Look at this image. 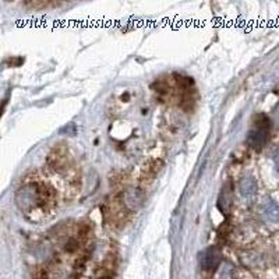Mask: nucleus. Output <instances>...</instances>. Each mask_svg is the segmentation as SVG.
Returning <instances> with one entry per match:
<instances>
[{
	"label": "nucleus",
	"instance_id": "obj_7",
	"mask_svg": "<svg viewBox=\"0 0 279 279\" xmlns=\"http://www.w3.org/2000/svg\"><path fill=\"white\" fill-rule=\"evenodd\" d=\"M216 263H218V257H216V254H215L212 250H210V251L207 253V256L204 257V265L207 268H211L213 267Z\"/></svg>",
	"mask_w": 279,
	"mask_h": 279
},
{
	"label": "nucleus",
	"instance_id": "obj_9",
	"mask_svg": "<svg viewBox=\"0 0 279 279\" xmlns=\"http://www.w3.org/2000/svg\"><path fill=\"white\" fill-rule=\"evenodd\" d=\"M35 279H49L48 272L45 271L44 268H38V269H36V274H35Z\"/></svg>",
	"mask_w": 279,
	"mask_h": 279
},
{
	"label": "nucleus",
	"instance_id": "obj_8",
	"mask_svg": "<svg viewBox=\"0 0 279 279\" xmlns=\"http://www.w3.org/2000/svg\"><path fill=\"white\" fill-rule=\"evenodd\" d=\"M27 6H30L31 9H46L49 6H59L57 3H48V1H42V3H38V1H30V3H25Z\"/></svg>",
	"mask_w": 279,
	"mask_h": 279
},
{
	"label": "nucleus",
	"instance_id": "obj_3",
	"mask_svg": "<svg viewBox=\"0 0 279 279\" xmlns=\"http://www.w3.org/2000/svg\"><path fill=\"white\" fill-rule=\"evenodd\" d=\"M68 162V149L63 144H57L48 155V165L56 172L66 169Z\"/></svg>",
	"mask_w": 279,
	"mask_h": 279
},
{
	"label": "nucleus",
	"instance_id": "obj_11",
	"mask_svg": "<svg viewBox=\"0 0 279 279\" xmlns=\"http://www.w3.org/2000/svg\"><path fill=\"white\" fill-rule=\"evenodd\" d=\"M277 117H278V122H279V111H278V113H277Z\"/></svg>",
	"mask_w": 279,
	"mask_h": 279
},
{
	"label": "nucleus",
	"instance_id": "obj_10",
	"mask_svg": "<svg viewBox=\"0 0 279 279\" xmlns=\"http://www.w3.org/2000/svg\"><path fill=\"white\" fill-rule=\"evenodd\" d=\"M274 164H275V169L279 173V148L274 152Z\"/></svg>",
	"mask_w": 279,
	"mask_h": 279
},
{
	"label": "nucleus",
	"instance_id": "obj_1",
	"mask_svg": "<svg viewBox=\"0 0 279 279\" xmlns=\"http://www.w3.org/2000/svg\"><path fill=\"white\" fill-rule=\"evenodd\" d=\"M16 200L20 210L33 219L36 215L46 216L56 205L55 191L41 180L25 181L17 191Z\"/></svg>",
	"mask_w": 279,
	"mask_h": 279
},
{
	"label": "nucleus",
	"instance_id": "obj_4",
	"mask_svg": "<svg viewBox=\"0 0 279 279\" xmlns=\"http://www.w3.org/2000/svg\"><path fill=\"white\" fill-rule=\"evenodd\" d=\"M164 166V162L161 159H152L149 161L143 169L141 172V178H140V183L143 186H148L154 179L156 178L158 172L161 170V167Z\"/></svg>",
	"mask_w": 279,
	"mask_h": 279
},
{
	"label": "nucleus",
	"instance_id": "obj_6",
	"mask_svg": "<svg viewBox=\"0 0 279 279\" xmlns=\"http://www.w3.org/2000/svg\"><path fill=\"white\" fill-rule=\"evenodd\" d=\"M263 213L268 221L278 222L279 221V204L272 200H267L263 205Z\"/></svg>",
	"mask_w": 279,
	"mask_h": 279
},
{
	"label": "nucleus",
	"instance_id": "obj_5",
	"mask_svg": "<svg viewBox=\"0 0 279 279\" xmlns=\"http://www.w3.org/2000/svg\"><path fill=\"white\" fill-rule=\"evenodd\" d=\"M239 190L245 198H253L257 193V181L253 178L242 179V181L239 184Z\"/></svg>",
	"mask_w": 279,
	"mask_h": 279
},
{
	"label": "nucleus",
	"instance_id": "obj_2",
	"mask_svg": "<svg viewBox=\"0 0 279 279\" xmlns=\"http://www.w3.org/2000/svg\"><path fill=\"white\" fill-rule=\"evenodd\" d=\"M268 135H269V120L265 116H260V119L256 123V127L251 129L247 134V144L260 149L267 143Z\"/></svg>",
	"mask_w": 279,
	"mask_h": 279
}]
</instances>
